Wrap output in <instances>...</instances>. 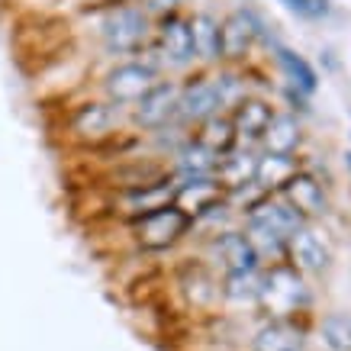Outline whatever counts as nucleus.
<instances>
[{
  "mask_svg": "<svg viewBox=\"0 0 351 351\" xmlns=\"http://www.w3.org/2000/svg\"><path fill=\"white\" fill-rule=\"evenodd\" d=\"M255 165L258 161L252 155H235V158H226L219 165V178H223L229 187H242L245 181H255Z\"/></svg>",
  "mask_w": 351,
  "mask_h": 351,
  "instance_id": "nucleus-23",
  "label": "nucleus"
},
{
  "mask_svg": "<svg viewBox=\"0 0 351 351\" xmlns=\"http://www.w3.org/2000/svg\"><path fill=\"white\" fill-rule=\"evenodd\" d=\"M219 184L206 181V178H191V181L184 184V187H178V210H184L187 216L193 213H210V210H216V203H219Z\"/></svg>",
  "mask_w": 351,
  "mask_h": 351,
  "instance_id": "nucleus-13",
  "label": "nucleus"
},
{
  "mask_svg": "<svg viewBox=\"0 0 351 351\" xmlns=\"http://www.w3.org/2000/svg\"><path fill=\"white\" fill-rule=\"evenodd\" d=\"M191 39H193V55H203V58H216L223 55V43H219V23L206 13H197L191 23Z\"/></svg>",
  "mask_w": 351,
  "mask_h": 351,
  "instance_id": "nucleus-16",
  "label": "nucleus"
},
{
  "mask_svg": "<svg viewBox=\"0 0 351 351\" xmlns=\"http://www.w3.org/2000/svg\"><path fill=\"white\" fill-rule=\"evenodd\" d=\"M258 303L265 306V313L271 319H290L293 313L309 306V290L303 284V277L297 274V267L274 265L261 277Z\"/></svg>",
  "mask_w": 351,
  "mask_h": 351,
  "instance_id": "nucleus-1",
  "label": "nucleus"
},
{
  "mask_svg": "<svg viewBox=\"0 0 351 351\" xmlns=\"http://www.w3.org/2000/svg\"><path fill=\"white\" fill-rule=\"evenodd\" d=\"M258 39V20L252 13H232L229 20L219 26V43H223V55H242L252 49V43Z\"/></svg>",
  "mask_w": 351,
  "mask_h": 351,
  "instance_id": "nucleus-11",
  "label": "nucleus"
},
{
  "mask_svg": "<svg viewBox=\"0 0 351 351\" xmlns=\"http://www.w3.org/2000/svg\"><path fill=\"white\" fill-rule=\"evenodd\" d=\"M265 145L267 155H284L290 158V152L300 145V126L293 117H271L265 129Z\"/></svg>",
  "mask_w": 351,
  "mask_h": 351,
  "instance_id": "nucleus-15",
  "label": "nucleus"
},
{
  "mask_svg": "<svg viewBox=\"0 0 351 351\" xmlns=\"http://www.w3.org/2000/svg\"><path fill=\"white\" fill-rule=\"evenodd\" d=\"M280 3H284V10L300 16V20H322L332 10L329 0H280Z\"/></svg>",
  "mask_w": 351,
  "mask_h": 351,
  "instance_id": "nucleus-25",
  "label": "nucleus"
},
{
  "mask_svg": "<svg viewBox=\"0 0 351 351\" xmlns=\"http://www.w3.org/2000/svg\"><path fill=\"white\" fill-rule=\"evenodd\" d=\"M303 229V216H297L287 203H258L248 213V242L255 252H280L290 235Z\"/></svg>",
  "mask_w": 351,
  "mask_h": 351,
  "instance_id": "nucleus-2",
  "label": "nucleus"
},
{
  "mask_svg": "<svg viewBox=\"0 0 351 351\" xmlns=\"http://www.w3.org/2000/svg\"><path fill=\"white\" fill-rule=\"evenodd\" d=\"M277 64H280V71H284L300 90H306V94L316 90V71H313V64H309L303 55L290 52V49H277Z\"/></svg>",
  "mask_w": 351,
  "mask_h": 351,
  "instance_id": "nucleus-19",
  "label": "nucleus"
},
{
  "mask_svg": "<svg viewBox=\"0 0 351 351\" xmlns=\"http://www.w3.org/2000/svg\"><path fill=\"white\" fill-rule=\"evenodd\" d=\"M293 174H297V165L290 158H284V155H265V158H258V165H255V181L261 184L265 191H274V187L284 191V184H287Z\"/></svg>",
  "mask_w": 351,
  "mask_h": 351,
  "instance_id": "nucleus-18",
  "label": "nucleus"
},
{
  "mask_svg": "<svg viewBox=\"0 0 351 351\" xmlns=\"http://www.w3.org/2000/svg\"><path fill=\"white\" fill-rule=\"evenodd\" d=\"M145 3H149L152 10H171L174 7V0H145Z\"/></svg>",
  "mask_w": 351,
  "mask_h": 351,
  "instance_id": "nucleus-26",
  "label": "nucleus"
},
{
  "mask_svg": "<svg viewBox=\"0 0 351 351\" xmlns=\"http://www.w3.org/2000/svg\"><path fill=\"white\" fill-rule=\"evenodd\" d=\"M161 45H165V55H168L174 64H184L193 58V39H191V26L178 16L165 20L161 26Z\"/></svg>",
  "mask_w": 351,
  "mask_h": 351,
  "instance_id": "nucleus-14",
  "label": "nucleus"
},
{
  "mask_svg": "<svg viewBox=\"0 0 351 351\" xmlns=\"http://www.w3.org/2000/svg\"><path fill=\"white\" fill-rule=\"evenodd\" d=\"M110 123H113V113L107 107H84L77 113L75 119V129L77 132H84V136H100V132H107Z\"/></svg>",
  "mask_w": 351,
  "mask_h": 351,
  "instance_id": "nucleus-24",
  "label": "nucleus"
},
{
  "mask_svg": "<svg viewBox=\"0 0 351 351\" xmlns=\"http://www.w3.org/2000/svg\"><path fill=\"white\" fill-rule=\"evenodd\" d=\"M226 100L219 94V81H197V84L184 87L178 97V113L184 119H206L213 117L216 107H223Z\"/></svg>",
  "mask_w": 351,
  "mask_h": 351,
  "instance_id": "nucleus-7",
  "label": "nucleus"
},
{
  "mask_svg": "<svg viewBox=\"0 0 351 351\" xmlns=\"http://www.w3.org/2000/svg\"><path fill=\"white\" fill-rule=\"evenodd\" d=\"M290 258H293V265L300 271H322V267L329 265V245L322 242V235H316L313 229H297V232L290 235Z\"/></svg>",
  "mask_w": 351,
  "mask_h": 351,
  "instance_id": "nucleus-8",
  "label": "nucleus"
},
{
  "mask_svg": "<svg viewBox=\"0 0 351 351\" xmlns=\"http://www.w3.org/2000/svg\"><path fill=\"white\" fill-rule=\"evenodd\" d=\"M271 117H274V113H271L267 104H261V100H245V104H239V110H235L232 129H239V136H245V138H258V136H265Z\"/></svg>",
  "mask_w": 351,
  "mask_h": 351,
  "instance_id": "nucleus-17",
  "label": "nucleus"
},
{
  "mask_svg": "<svg viewBox=\"0 0 351 351\" xmlns=\"http://www.w3.org/2000/svg\"><path fill=\"white\" fill-rule=\"evenodd\" d=\"M284 193H287V206L297 216H319L326 213V197H322V187L306 174H293L287 184H284Z\"/></svg>",
  "mask_w": 351,
  "mask_h": 351,
  "instance_id": "nucleus-10",
  "label": "nucleus"
},
{
  "mask_svg": "<svg viewBox=\"0 0 351 351\" xmlns=\"http://www.w3.org/2000/svg\"><path fill=\"white\" fill-rule=\"evenodd\" d=\"M191 216L178 210V206H161L155 213H145L138 223V242L145 248H168L187 232Z\"/></svg>",
  "mask_w": 351,
  "mask_h": 351,
  "instance_id": "nucleus-3",
  "label": "nucleus"
},
{
  "mask_svg": "<svg viewBox=\"0 0 351 351\" xmlns=\"http://www.w3.org/2000/svg\"><path fill=\"white\" fill-rule=\"evenodd\" d=\"M216 255L223 258V265L229 274L258 271V252L252 248V242L239 232H226L223 239H216Z\"/></svg>",
  "mask_w": 351,
  "mask_h": 351,
  "instance_id": "nucleus-12",
  "label": "nucleus"
},
{
  "mask_svg": "<svg viewBox=\"0 0 351 351\" xmlns=\"http://www.w3.org/2000/svg\"><path fill=\"white\" fill-rule=\"evenodd\" d=\"M155 87V71L145 64H119L107 75V94L117 104H138Z\"/></svg>",
  "mask_w": 351,
  "mask_h": 351,
  "instance_id": "nucleus-5",
  "label": "nucleus"
},
{
  "mask_svg": "<svg viewBox=\"0 0 351 351\" xmlns=\"http://www.w3.org/2000/svg\"><path fill=\"white\" fill-rule=\"evenodd\" d=\"M216 165H219V158H216L210 149H203L200 142H193V145H187V149L181 152V168L187 171V174H193V178H206Z\"/></svg>",
  "mask_w": 351,
  "mask_h": 351,
  "instance_id": "nucleus-22",
  "label": "nucleus"
},
{
  "mask_svg": "<svg viewBox=\"0 0 351 351\" xmlns=\"http://www.w3.org/2000/svg\"><path fill=\"white\" fill-rule=\"evenodd\" d=\"M235 142V129L229 119H210L206 123V129H203L200 136V145L203 149H210L213 155H219V152H229Z\"/></svg>",
  "mask_w": 351,
  "mask_h": 351,
  "instance_id": "nucleus-21",
  "label": "nucleus"
},
{
  "mask_svg": "<svg viewBox=\"0 0 351 351\" xmlns=\"http://www.w3.org/2000/svg\"><path fill=\"white\" fill-rule=\"evenodd\" d=\"M322 339L332 351H351V316L332 313L322 319Z\"/></svg>",
  "mask_w": 351,
  "mask_h": 351,
  "instance_id": "nucleus-20",
  "label": "nucleus"
},
{
  "mask_svg": "<svg viewBox=\"0 0 351 351\" xmlns=\"http://www.w3.org/2000/svg\"><path fill=\"white\" fill-rule=\"evenodd\" d=\"M178 97H181V90H178L174 84H155L149 94L138 100L136 119L149 129L165 126V123L171 119V113H178Z\"/></svg>",
  "mask_w": 351,
  "mask_h": 351,
  "instance_id": "nucleus-6",
  "label": "nucleus"
},
{
  "mask_svg": "<svg viewBox=\"0 0 351 351\" xmlns=\"http://www.w3.org/2000/svg\"><path fill=\"white\" fill-rule=\"evenodd\" d=\"M255 351H306V332L290 319H271L255 335Z\"/></svg>",
  "mask_w": 351,
  "mask_h": 351,
  "instance_id": "nucleus-9",
  "label": "nucleus"
},
{
  "mask_svg": "<svg viewBox=\"0 0 351 351\" xmlns=\"http://www.w3.org/2000/svg\"><path fill=\"white\" fill-rule=\"evenodd\" d=\"M145 36H149V20L136 7H117L104 23V39L113 52H132L145 43Z\"/></svg>",
  "mask_w": 351,
  "mask_h": 351,
  "instance_id": "nucleus-4",
  "label": "nucleus"
}]
</instances>
